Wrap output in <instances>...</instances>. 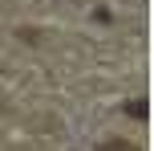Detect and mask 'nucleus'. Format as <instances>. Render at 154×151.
<instances>
[{
	"instance_id": "nucleus-1",
	"label": "nucleus",
	"mask_w": 154,
	"mask_h": 151,
	"mask_svg": "<svg viewBox=\"0 0 154 151\" xmlns=\"http://www.w3.org/2000/svg\"><path fill=\"white\" fill-rule=\"evenodd\" d=\"M97 151H142V147H134L130 139H106V143H101Z\"/></svg>"
},
{
	"instance_id": "nucleus-2",
	"label": "nucleus",
	"mask_w": 154,
	"mask_h": 151,
	"mask_svg": "<svg viewBox=\"0 0 154 151\" xmlns=\"http://www.w3.org/2000/svg\"><path fill=\"white\" fill-rule=\"evenodd\" d=\"M126 114H130V119H146V114H150L146 98H130V106H126Z\"/></svg>"
}]
</instances>
